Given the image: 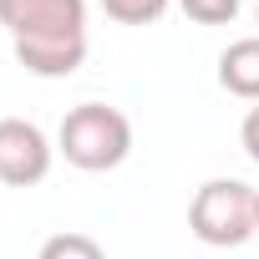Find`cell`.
Wrapping results in <instances>:
<instances>
[{"instance_id":"9","label":"cell","mask_w":259,"mask_h":259,"mask_svg":"<svg viewBox=\"0 0 259 259\" xmlns=\"http://www.w3.org/2000/svg\"><path fill=\"white\" fill-rule=\"evenodd\" d=\"M239 143H244V153H249V163H259V102L244 112V122H239Z\"/></svg>"},{"instance_id":"5","label":"cell","mask_w":259,"mask_h":259,"mask_svg":"<svg viewBox=\"0 0 259 259\" xmlns=\"http://www.w3.org/2000/svg\"><path fill=\"white\" fill-rule=\"evenodd\" d=\"M219 87L239 102H259V36L229 41L219 51Z\"/></svg>"},{"instance_id":"11","label":"cell","mask_w":259,"mask_h":259,"mask_svg":"<svg viewBox=\"0 0 259 259\" xmlns=\"http://www.w3.org/2000/svg\"><path fill=\"white\" fill-rule=\"evenodd\" d=\"M254 16H259V6H254Z\"/></svg>"},{"instance_id":"4","label":"cell","mask_w":259,"mask_h":259,"mask_svg":"<svg viewBox=\"0 0 259 259\" xmlns=\"http://www.w3.org/2000/svg\"><path fill=\"white\" fill-rule=\"evenodd\" d=\"M51 138L26 117H0V183L6 188H36L51 173Z\"/></svg>"},{"instance_id":"10","label":"cell","mask_w":259,"mask_h":259,"mask_svg":"<svg viewBox=\"0 0 259 259\" xmlns=\"http://www.w3.org/2000/svg\"><path fill=\"white\" fill-rule=\"evenodd\" d=\"M254 224H259V193H254Z\"/></svg>"},{"instance_id":"6","label":"cell","mask_w":259,"mask_h":259,"mask_svg":"<svg viewBox=\"0 0 259 259\" xmlns=\"http://www.w3.org/2000/svg\"><path fill=\"white\" fill-rule=\"evenodd\" d=\"M36 259H107V254H102V244L92 234H71L66 229V234H51Z\"/></svg>"},{"instance_id":"2","label":"cell","mask_w":259,"mask_h":259,"mask_svg":"<svg viewBox=\"0 0 259 259\" xmlns=\"http://www.w3.org/2000/svg\"><path fill=\"white\" fill-rule=\"evenodd\" d=\"M56 153L81 173H112L133 153V122L107 102H81L56 127Z\"/></svg>"},{"instance_id":"3","label":"cell","mask_w":259,"mask_h":259,"mask_svg":"<svg viewBox=\"0 0 259 259\" xmlns=\"http://www.w3.org/2000/svg\"><path fill=\"white\" fill-rule=\"evenodd\" d=\"M254 193L259 188H249L239 178H208V183H198V193L188 203L193 239L208 244V249H239L244 239H254L259 234V224H254Z\"/></svg>"},{"instance_id":"8","label":"cell","mask_w":259,"mask_h":259,"mask_svg":"<svg viewBox=\"0 0 259 259\" xmlns=\"http://www.w3.org/2000/svg\"><path fill=\"white\" fill-rule=\"evenodd\" d=\"M178 11L193 26H229L239 16V0H178Z\"/></svg>"},{"instance_id":"7","label":"cell","mask_w":259,"mask_h":259,"mask_svg":"<svg viewBox=\"0 0 259 259\" xmlns=\"http://www.w3.org/2000/svg\"><path fill=\"white\" fill-rule=\"evenodd\" d=\"M168 6H173V0H102V11L117 26H153V21H163Z\"/></svg>"},{"instance_id":"1","label":"cell","mask_w":259,"mask_h":259,"mask_svg":"<svg viewBox=\"0 0 259 259\" xmlns=\"http://www.w3.org/2000/svg\"><path fill=\"white\" fill-rule=\"evenodd\" d=\"M0 26L11 31L16 61L41 76H71L87 61V0H0Z\"/></svg>"}]
</instances>
